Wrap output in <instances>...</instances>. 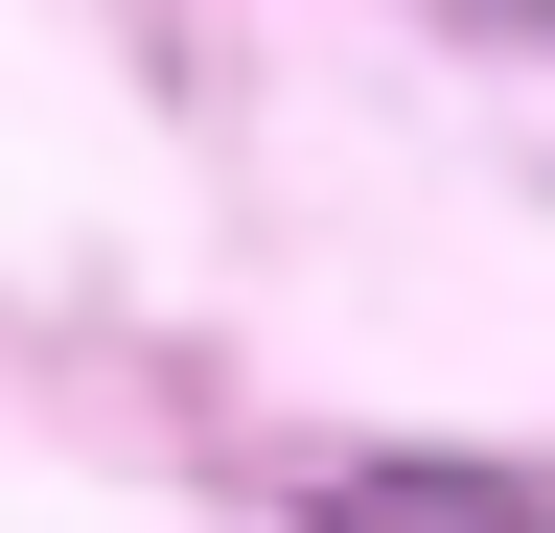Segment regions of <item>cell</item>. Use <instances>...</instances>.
<instances>
[{
	"label": "cell",
	"mask_w": 555,
	"mask_h": 533,
	"mask_svg": "<svg viewBox=\"0 0 555 533\" xmlns=\"http://www.w3.org/2000/svg\"><path fill=\"white\" fill-rule=\"evenodd\" d=\"M324 533H555V510L509 487V464H371V487H347Z\"/></svg>",
	"instance_id": "cell-1"
}]
</instances>
